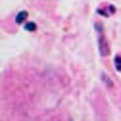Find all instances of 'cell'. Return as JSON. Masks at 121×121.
<instances>
[{
    "instance_id": "cell-6",
    "label": "cell",
    "mask_w": 121,
    "mask_h": 121,
    "mask_svg": "<svg viewBox=\"0 0 121 121\" xmlns=\"http://www.w3.org/2000/svg\"><path fill=\"white\" fill-rule=\"evenodd\" d=\"M98 13H100V16H104V17H106V16H108V13H112V12H110V8H108V10L100 8V10H98Z\"/></svg>"
},
{
    "instance_id": "cell-5",
    "label": "cell",
    "mask_w": 121,
    "mask_h": 121,
    "mask_svg": "<svg viewBox=\"0 0 121 121\" xmlns=\"http://www.w3.org/2000/svg\"><path fill=\"white\" fill-rule=\"evenodd\" d=\"M102 79H104V83L106 85H108V88H112L113 85H112V81H110V77H108V75H102Z\"/></svg>"
},
{
    "instance_id": "cell-3",
    "label": "cell",
    "mask_w": 121,
    "mask_h": 121,
    "mask_svg": "<svg viewBox=\"0 0 121 121\" xmlns=\"http://www.w3.org/2000/svg\"><path fill=\"white\" fill-rule=\"evenodd\" d=\"M113 65H115V69H117V71H121V56H119V54L113 58Z\"/></svg>"
},
{
    "instance_id": "cell-4",
    "label": "cell",
    "mask_w": 121,
    "mask_h": 121,
    "mask_svg": "<svg viewBox=\"0 0 121 121\" xmlns=\"http://www.w3.org/2000/svg\"><path fill=\"white\" fill-rule=\"evenodd\" d=\"M25 29H27V31H37V25L33 21H25Z\"/></svg>"
},
{
    "instance_id": "cell-1",
    "label": "cell",
    "mask_w": 121,
    "mask_h": 121,
    "mask_svg": "<svg viewBox=\"0 0 121 121\" xmlns=\"http://www.w3.org/2000/svg\"><path fill=\"white\" fill-rule=\"evenodd\" d=\"M96 31H98V40H100V54L102 56H108L110 54V48H108V42L104 39V33H102V25L96 23Z\"/></svg>"
},
{
    "instance_id": "cell-2",
    "label": "cell",
    "mask_w": 121,
    "mask_h": 121,
    "mask_svg": "<svg viewBox=\"0 0 121 121\" xmlns=\"http://www.w3.org/2000/svg\"><path fill=\"white\" fill-rule=\"evenodd\" d=\"M27 17H29V16H27V12H19L17 16H16V23H25Z\"/></svg>"
}]
</instances>
